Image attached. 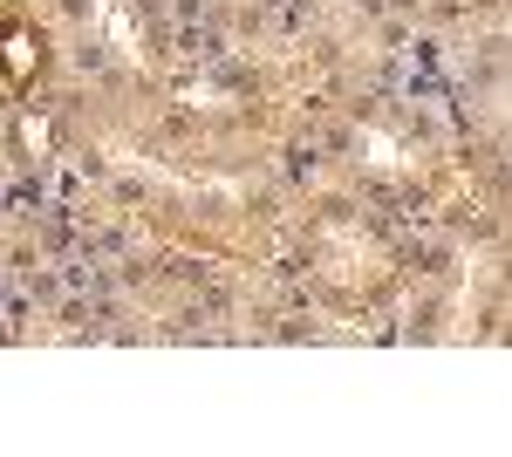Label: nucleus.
Listing matches in <instances>:
<instances>
[{
    "mask_svg": "<svg viewBox=\"0 0 512 457\" xmlns=\"http://www.w3.org/2000/svg\"><path fill=\"white\" fill-rule=\"evenodd\" d=\"M14 151H21V157H35V164H41V157H55V116H21V123H14Z\"/></svg>",
    "mask_w": 512,
    "mask_h": 457,
    "instance_id": "nucleus-2",
    "label": "nucleus"
},
{
    "mask_svg": "<svg viewBox=\"0 0 512 457\" xmlns=\"http://www.w3.org/2000/svg\"><path fill=\"white\" fill-rule=\"evenodd\" d=\"M362 144H369V164H383V171H390V164H396V144H390V137H383V130H369Z\"/></svg>",
    "mask_w": 512,
    "mask_h": 457,
    "instance_id": "nucleus-4",
    "label": "nucleus"
},
{
    "mask_svg": "<svg viewBox=\"0 0 512 457\" xmlns=\"http://www.w3.org/2000/svg\"><path fill=\"white\" fill-rule=\"evenodd\" d=\"M178 103H185V110H233V96H226L219 82H185Z\"/></svg>",
    "mask_w": 512,
    "mask_h": 457,
    "instance_id": "nucleus-3",
    "label": "nucleus"
},
{
    "mask_svg": "<svg viewBox=\"0 0 512 457\" xmlns=\"http://www.w3.org/2000/svg\"><path fill=\"white\" fill-rule=\"evenodd\" d=\"M0 76L7 82H35L41 76V35L7 28V35H0Z\"/></svg>",
    "mask_w": 512,
    "mask_h": 457,
    "instance_id": "nucleus-1",
    "label": "nucleus"
}]
</instances>
